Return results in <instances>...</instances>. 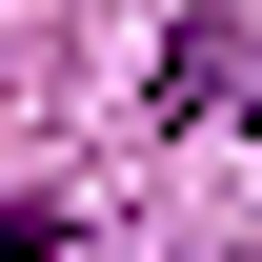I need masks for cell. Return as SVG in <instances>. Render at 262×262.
<instances>
[{
  "label": "cell",
  "instance_id": "1",
  "mask_svg": "<svg viewBox=\"0 0 262 262\" xmlns=\"http://www.w3.org/2000/svg\"><path fill=\"white\" fill-rule=\"evenodd\" d=\"M202 101H262V81H242V20H182V40H162V121H202Z\"/></svg>",
  "mask_w": 262,
  "mask_h": 262
},
{
  "label": "cell",
  "instance_id": "2",
  "mask_svg": "<svg viewBox=\"0 0 262 262\" xmlns=\"http://www.w3.org/2000/svg\"><path fill=\"white\" fill-rule=\"evenodd\" d=\"M0 262H61V222H40V202H20V222H0Z\"/></svg>",
  "mask_w": 262,
  "mask_h": 262
},
{
  "label": "cell",
  "instance_id": "3",
  "mask_svg": "<svg viewBox=\"0 0 262 262\" xmlns=\"http://www.w3.org/2000/svg\"><path fill=\"white\" fill-rule=\"evenodd\" d=\"M242 141H262V101H242Z\"/></svg>",
  "mask_w": 262,
  "mask_h": 262
}]
</instances>
